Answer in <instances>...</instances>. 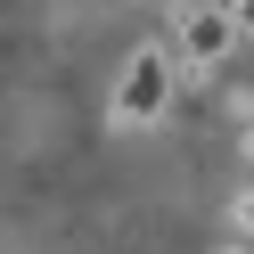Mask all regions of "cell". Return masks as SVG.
<instances>
[{
  "label": "cell",
  "mask_w": 254,
  "mask_h": 254,
  "mask_svg": "<svg viewBox=\"0 0 254 254\" xmlns=\"http://www.w3.org/2000/svg\"><path fill=\"white\" fill-rule=\"evenodd\" d=\"M172 90H181L172 41H139V50L123 58V82H115V123H123V131H148V123H164Z\"/></svg>",
  "instance_id": "cell-1"
},
{
  "label": "cell",
  "mask_w": 254,
  "mask_h": 254,
  "mask_svg": "<svg viewBox=\"0 0 254 254\" xmlns=\"http://www.w3.org/2000/svg\"><path fill=\"white\" fill-rule=\"evenodd\" d=\"M238 41H246V33H238V17H230V8H213V0H197V8H172V50H181L172 66H181V82L213 74L221 58L238 50Z\"/></svg>",
  "instance_id": "cell-2"
},
{
  "label": "cell",
  "mask_w": 254,
  "mask_h": 254,
  "mask_svg": "<svg viewBox=\"0 0 254 254\" xmlns=\"http://www.w3.org/2000/svg\"><path fill=\"white\" fill-rule=\"evenodd\" d=\"M230 230H238V246L254 238V189H238V197H230Z\"/></svg>",
  "instance_id": "cell-3"
},
{
  "label": "cell",
  "mask_w": 254,
  "mask_h": 254,
  "mask_svg": "<svg viewBox=\"0 0 254 254\" xmlns=\"http://www.w3.org/2000/svg\"><path fill=\"white\" fill-rule=\"evenodd\" d=\"M238 148H246V164H254V123H246V139H238Z\"/></svg>",
  "instance_id": "cell-4"
},
{
  "label": "cell",
  "mask_w": 254,
  "mask_h": 254,
  "mask_svg": "<svg viewBox=\"0 0 254 254\" xmlns=\"http://www.w3.org/2000/svg\"><path fill=\"white\" fill-rule=\"evenodd\" d=\"M221 254H254V246H221Z\"/></svg>",
  "instance_id": "cell-5"
}]
</instances>
